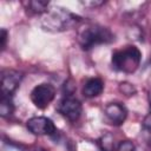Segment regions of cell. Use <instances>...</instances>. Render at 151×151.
Here are the masks:
<instances>
[{
  "label": "cell",
  "mask_w": 151,
  "mask_h": 151,
  "mask_svg": "<svg viewBox=\"0 0 151 151\" xmlns=\"http://www.w3.org/2000/svg\"><path fill=\"white\" fill-rule=\"evenodd\" d=\"M22 79V73L17 70H2L1 71V96L12 97L14 91L18 88Z\"/></svg>",
  "instance_id": "7"
},
{
  "label": "cell",
  "mask_w": 151,
  "mask_h": 151,
  "mask_svg": "<svg viewBox=\"0 0 151 151\" xmlns=\"http://www.w3.org/2000/svg\"><path fill=\"white\" fill-rule=\"evenodd\" d=\"M112 41H114V34L112 31L99 24H88L78 31V44L84 51Z\"/></svg>",
  "instance_id": "2"
},
{
  "label": "cell",
  "mask_w": 151,
  "mask_h": 151,
  "mask_svg": "<svg viewBox=\"0 0 151 151\" xmlns=\"http://www.w3.org/2000/svg\"><path fill=\"white\" fill-rule=\"evenodd\" d=\"M31 151H47V150H45V149H42V147H34V149H32Z\"/></svg>",
  "instance_id": "17"
},
{
  "label": "cell",
  "mask_w": 151,
  "mask_h": 151,
  "mask_svg": "<svg viewBox=\"0 0 151 151\" xmlns=\"http://www.w3.org/2000/svg\"><path fill=\"white\" fill-rule=\"evenodd\" d=\"M119 90H120L124 94H126V96H133V94L136 93L134 86H133L132 84H129V83H122V84L119 85Z\"/></svg>",
  "instance_id": "14"
},
{
  "label": "cell",
  "mask_w": 151,
  "mask_h": 151,
  "mask_svg": "<svg viewBox=\"0 0 151 151\" xmlns=\"http://www.w3.org/2000/svg\"><path fill=\"white\" fill-rule=\"evenodd\" d=\"M81 21V18L77 15L76 13L68 11L64 7H50L40 19V26L44 31L57 33V32H64L73 26H76L78 22Z\"/></svg>",
  "instance_id": "1"
},
{
  "label": "cell",
  "mask_w": 151,
  "mask_h": 151,
  "mask_svg": "<svg viewBox=\"0 0 151 151\" xmlns=\"http://www.w3.org/2000/svg\"><path fill=\"white\" fill-rule=\"evenodd\" d=\"M14 111L13 99L12 97H4L0 98V114L2 117H9Z\"/></svg>",
  "instance_id": "10"
},
{
  "label": "cell",
  "mask_w": 151,
  "mask_h": 151,
  "mask_svg": "<svg viewBox=\"0 0 151 151\" xmlns=\"http://www.w3.org/2000/svg\"><path fill=\"white\" fill-rule=\"evenodd\" d=\"M80 4L85 7H90V8H96V7H99L100 5L104 4V1H93V0H90V1H80Z\"/></svg>",
  "instance_id": "15"
},
{
  "label": "cell",
  "mask_w": 151,
  "mask_h": 151,
  "mask_svg": "<svg viewBox=\"0 0 151 151\" xmlns=\"http://www.w3.org/2000/svg\"><path fill=\"white\" fill-rule=\"evenodd\" d=\"M149 103H150V107H151V90L149 91Z\"/></svg>",
  "instance_id": "18"
},
{
  "label": "cell",
  "mask_w": 151,
  "mask_h": 151,
  "mask_svg": "<svg viewBox=\"0 0 151 151\" xmlns=\"http://www.w3.org/2000/svg\"><path fill=\"white\" fill-rule=\"evenodd\" d=\"M26 127L35 136H54L57 133V126L54 125L53 120L44 116L29 118L26 122Z\"/></svg>",
  "instance_id": "6"
},
{
  "label": "cell",
  "mask_w": 151,
  "mask_h": 151,
  "mask_svg": "<svg viewBox=\"0 0 151 151\" xmlns=\"http://www.w3.org/2000/svg\"><path fill=\"white\" fill-rule=\"evenodd\" d=\"M142 132L145 139L149 143H151V109H150V112L144 117L142 122Z\"/></svg>",
  "instance_id": "12"
},
{
  "label": "cell",
  "mask_w": 151,
  "mask_h": 151,
  "mask_svg": "<svg viewBox=\"0 0 151 151\" xmlns=\"http://www.w3.org/2000/svg\"><path fill=\"white\" fill-rule=\"evenodd\" d=\"M104 116L112 125L119 126L125 122L127 110L120 103H110L104 107Z\"/></svg>",
  "instance_id": "8"
},
{
  "label": "cell",
  "mask_w": 151,
  "mask_h": 151,
  "mask_svg": "<svg viewBox=\"0 0 151 151\" xmlns=\"http://www.w3.org/2000/svg\"><path fill=\"white\" fill-rule=\"evenodd\" d=\"M6 41H7V31L5 28L1 29V34H0V46L1 50H4L6 47Z\"/></svg>",
  "instance_id": "16"
},
{
  "label": "cell",
  "mask_w": 151,
  "mask_h": 151,
  "mask_svg": "<svg viewBox=\"0 0 151 151\" xmlns=\"http://www.w3.org/2000/svg\"><path fill=\"white\" fill-rule=\"evenodd\" d=\"M28 7L34 13L44 14L50 8V2H47V1H40V0H34V1H29L28 2Z\"/></svg>",
  "instance_id": "11"
},
{
  "label": "cell",
  "mask_w": 151,
  "mask_h": 151,
  "mask_svg": "<svg viewBox=\"0 0 151 151\" xmlns=\"http://www.w3.org/2000/svg\"><path fill=\"white\" fill-rule=\"evenodd\" d=\"M114 151H134V144L131 140H122L116 145Z\"/></svg>",
  "instance_id": "13"
},
{
  "label": "cell",
  "mask_w": 151,
  "mask_h": 151,
  "mask_svg": "<svg viewBox=\"0 0 151 151\" xmlns=\"http://www.w3.org/2000/svg\"><path fill=\"white\" fill-rule=\"evenodd\" d=\"M57 111L67 120L77 122L81 116V103L72 94H65L57 104Z\"/></svg>",
  "instance_id": "5"
},
{
  "label": "cell",
  "mask_w": 151,
  "mask_h": 151,
  "mask_svg": "<svg viewBox=\"0 0 151 151\" xmlns=\"http://www.w3.org/2000/svg\"><path fill=\"white\" fill-rule=\"evenodd\" d=\"M31 101L38 109H46L55 98V87L50 83L35 85L29 93Z\"/></svg>",
  "instance_id": "4"
},
{
  "label": "cell",
  "mask_w": 151,
  "mask_h": 151,
  "mask_svg": "<svg viewBox=\"0 0 151 151\" xmlns=\"http://www.w3.org/2000/svg\"><path fill=\"white\" fill-rule=\"evenodd\" d=\"M104 90V81L98 77L88 78L83 85V96L86 98H94L101 94Z\"/></svg>",
  "instance_id": "9"
},
{
  "label": "cell",
  "mask_w": 151,
  "mask_h": 151,
  "mask_svg": "<svg viewBox=\"0 0 151 151\" xmlns=\"http://www.w3.org/2000/svg\"><path fill=\"white\" fill-rule=\"evenodd\" d=\"M142 52L134 45H127L112 53L111 65L113 70L123 73H133L140 65Z\"/></svg>",
  "instance_id": "3"
}]
</instances>
